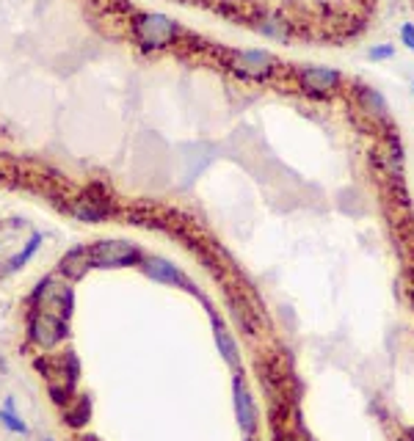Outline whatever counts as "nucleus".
<instances>
[{"mask_svg":"<svg viewBox=\"0 0 414 441\" xmlns=\"http://www.w3.org/2000/svg\"><path fill=\"white\" fill-rule=\"evenodd\" d=\"M133 36L141 50H163L180 39V25L160 11H144L133 20Z\"/></svg>","mask_w":414,"mask_h":441,"instance_id":"nucleus-1","label":"nucleus"},{"mask_svg":"<svg viewBox=\"0 0 414 441\" xmlns=\"http://www.w3.org/2000/svg\"><path fill=\"white\" fill-rule=\"evenodd\" d=\"M72 301H75L72 287L64 285V282H55V279H45L42 285L33 290V295H30L33 309L55 314V317H61V320H69V314H72Z\"/></svg>","mask_w":414,"mask_h":441,"instance_id":"nucleus-2","label":"nucleus"},{"mask_svg":"<svg viewBox=\"0 0 414 441\" xmlns=\"http://www.w3.org/2000/svg\"><path fill=\"white\" fill-rule=\"evenodd\" d=\"M69 334V320H61L55 314H47V311L33 309L30 317H28V337L36 348L42 350H52L55 345H61Z\"/></svg>","mask_w":414,"mask_h":441,"instance_id":"nucleus-3","label":"nucleus"},{"mask_svg":"<svg viewBox=\"0 0 414 441\" xmlns=\"http://www.w3.org/2000/svg\"><path fill=\"white\" fill-rule=\"evenodd\" d=\"M89 257L91 268H130V265H141V251L125 243V240H100L94 246H89Z\"/></svg>","mask_w":414,"mask_h":441,"instance_id":"nucleus-4","label":"nucleus"},{"mask_svg":"<svg viewBox=\"0 0 414 441\" xmlns=\"http://www.w3.org/2000/svg\"><path fill=\"white\" fill-rule=\"evenodd\" d=\"M276 67H279V61L268 50H235L233 58H230V69L235 75L246 80H257V83L274 78Z\"/></svg>","mask_w":414,"mask_h":441,"instance_id":"nucleus-5","label":"nucleus"},{"mask_svg":"<svg viewBox=\"0 0 414 441\" xmlns=\"http://www.w3.org/2000/svg\"><path fill=\"white\" fill-rule=\"evenodd\" d=\"M296 78H298L301 91L315 97V100L332 97L337 88L342 86V75L337 69H332V67H301L296 72Z\"/></svg>","mask_w":414,"mask_h":441,"instance_id":"nucleus-6","label":"nucleus"},{"mask_svg":"<svg viewBox=\"0 0 414 441\" xmlns=\"http://www.w3.org/2000/svg\"><path fill=\"white\" fill-rule=\"evenodd\" d=\"M233 400H235V416H237V425L246 436H254L257 430V406L252 400V391L243 381V372H235L233 378Z\"/></svg>","mask_w":414,"mask_h":441,"instance_id":"nucleus-7","label":"nucleus"},{"mask_svg":"<svg viewBox=\"0 0 414 441\" xmlns=\"http://www.w3.org/2000/svg\"><path fill=\"white\" fill-rule=\"evenodd\" d=\"M141 268L150 279H155L160 285H172V287H182V290H191L194 292V285L182 276V270L177 265H172L169 260L163 257H150V260H141Z\"/></svg>","mask_w":414,"mask_h":441,"instance_id":"nucleus-8","label":"nucleus"},{"mask_svg":"<svg viewBox=\"0 0 414 441\" xmlns=\"http://www.w3.org/2000/svg\"><path fill=\"white\" fill-rule=\"evenodd\" d=\"M69 212H72L78 221L100 224V221H105V218L113 212V207H111L105 199H94V196L89 193V196H80L75 202H69Z\"/></svg>","mask_w":414,"mask_h":441,"instance_id":"nucleus-9","label":"nucleus"},{"mask_svg":"<svg viewBox=\"0 0 414 441\" xmlns=\"http://www.w3.org/2000/svg\"><path fill=\"white\" fill-rule=\"evenodd\" d=\"M357 103H359V110H362L364 116H370V119H376V122H387L389 119V105L379 88H373V86H359Z\"/></svg>","mask_w":414,"mask_h":441,"instance_id":"nucleus-10","label":"nucleus"},{"mask_svg":"<svg viewBox=\"0 0 414 441\" xmlns=\"http://www.w3.org/2000/svg\"><path fill=\"white\" fill-rule=\"evenodd\" d=\"M91 268V257H89V246H78L72 251H67L61 262H58V270L61 276H67V282H78L86 276V270Z\"/></svg>","mask_w":414,"mask_h":441,"instance_id":"nucleus-11","label":"nucleus"},{"mask_svg":"<svg viewBox=\"0 0 414 441\" xmlns=\"http://www.w3.org/2000/svg\"><path fill=\"white\" fill-rule=\"evenodd\" d=\"M210 320H213V337H216V345H218V353L224 356V362L230 364L233 370H237V367H240V350H237V342H235L233 334L224 328V323L218 320L216 311L210 314Z\"/></svg>","mask_w":414,"mask_h":441,"instance_id":"nucleus-12","label":"nucleus"},{"mask_svg":"<svg viewBox=\"0 0 414 441\" xmlns=\"http://www.w3.org/2000/svg\"><path fill=\"white\" fill-rule=\"evenodd\" d=\"M254 25H257L259 33H265L274 42H290V25H287L285 20L274 17V14H262Z\"/></svg>","mask_w":414,"mask_h":441,"instance_id":"nucleus-13","label":"nucleus"},{"mask_svg":"<svg viewBox=\"0 0 414 441\" xmlns=\"http://www.w3.org/2000/svg\"><path fill=\"white\" fill-rule=\"evenodd\" d=\"M39 246H42V234L33 232L30 237H28L26 248H23V251H17L11 260L6 262V273H14V270H20V268H23V265H26V262L30 260L36 251H39Z\"/></svg>","mask_w":414,"mask_h":441,"instance_id":"nucleus-14","label":"nucleus"},{"mask_svg":"<svg viewBox=\"0 0 414 441\" xmlns=\"http://www.w3.org/2000/svg\"><path fill=\"white\" fill-rule=\"evenodd\" d=\"M0 425H6L11 433L28 436V425L14 414V400H6V408H0Z\"/></svg>","mask_w":414,"mask_h":441,"instance_id":"nucleus-15","label":"nucleus"},{"mask_svg":"<svg viewBox=\"0 0 414 441\" xmlns=\"http://www.w3.org/2000/svg\"><path fill=\"white\" fill-rule=\"evenodd\" d=\"M230 307H233V314H235V320H237V326H240L246 334H254V323H252V317H249V311H246V304H240L237 298H233Z\"/></svg>","mask_w":414,"mask_h":441,"instance_id":"nucleus-16","label":"nucleus"},{"mask_svg":"<svg viewBox=\"0 0 414 441\" xmlns=\"http://www.w3.org/2000/svg\"><path fill=\"white\" fill-rule=\"evenodd\" d=\"M392 55H395V45H373L367 50V58H373V61H389Z\"/></svg>","mask_w":414,"mask_h":441,"instance_id":"nucleus-17","label":"nucleus"},{"mask_svg":"<svg viewBox=\"0 0 414 441\" xmlns=\"http://www.w3.org/2000/svg\"><path fill=\"white\" fill-rule=\"evenodd\" d=\"M401 42L414 52V23H403L401 25Z\"/></svg>","mask_w":414,"mask_h":441,"instance_id":"nucleus-18","label":"nucleus"},{"mask_svg":"<svg viewBox=\"0 0 414 441\" xmlns=\"http://www.w3.org/2000/svg\"><path fill=\"white\" fill-rule=\"evenodd\" d=\"M276 441H293V439H290V436H282V439H276Z\"/></svg>","mask_w":414,"mask_h":441,"instance_id":"nucleus-19","label":"nucleus"},{"mask_svg":"<svg viewBox=\"0 0 414 441\" xmlns=\"http://www.w3.org/2000/svg\"><path fill=\"white\" fill-rule=\"evenodd\" d=\"M246 441H254V436H249V439H246Z\"/></svg>","mask_w":414,"mask_h":441,"instance_id":"nucleus-20","label":"nucleus"},{"mask_svg":"<svg viewBox=\"0 0 414 441\" xmlns=\"http://www.w3.org/2000/svg\"><path fill=\"white\" fill-rule=\"evenodd\" d=\"M45 441H52V439H45Z\"/></svg>","mask_w":414,"mask_h":441,"instance_id":"nucleus-21","label":"nucleus"},{"mask_svg":"<svg viewBox=\"0 0 414 441\" xmlns=\"http://www.w3.org/2000/svg\"><path fill=\"white\" fill-rule=\"evenodd\" d=\"M412 88H414V86H412Z\"/></svg>","mask_w":414,"mask_h":441,"instance_id":"nucleus-22","label":"nucleus"}]
</instances>
